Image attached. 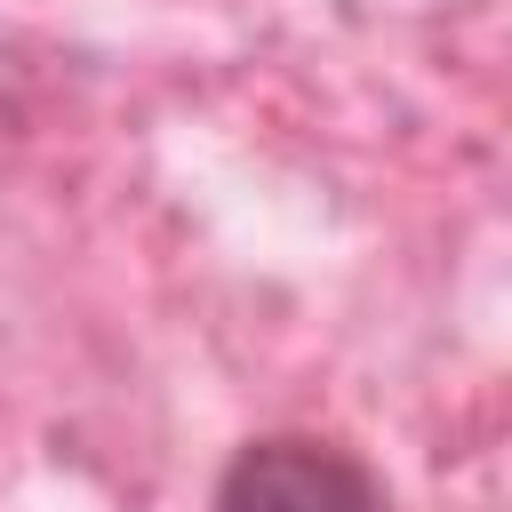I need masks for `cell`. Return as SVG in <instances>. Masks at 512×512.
<instances>
[{"label": "cell", "mask_w": 512, "mask_h": 512, "mask_svg": "<svg viewBox=\"0 0 512 512\" xmlns=\"http://www.w3.org/2000/svg\"><path fill=\"white\" fill-rule=\"evenodd\" d=\"M208 512H384V480L328 432H256L216 472Z\"/></svg>", "instance_id": "1"}]
</instances>
